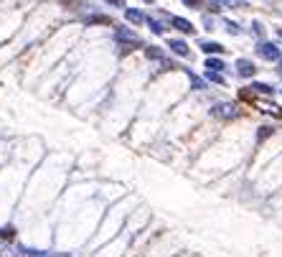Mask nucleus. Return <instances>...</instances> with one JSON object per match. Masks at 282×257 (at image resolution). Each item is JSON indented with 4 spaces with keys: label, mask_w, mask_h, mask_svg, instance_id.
<instances>
[{
    "label": "nucleus",
    "mask_w": 282,
    "mask_h": 257,
    "mask_svg": "<svg viewBox=\"0 0 282 257\" xmlns=\"http://www.w3.org/2000/svg\"><path fill=\"white\" fill-rule=\"evenodd\" d=\"M115 44H117V49H120L122 54H130V51H135V49H143V39H140L132 28H127V26H117V28H115Z\"/></svg>",
    "instance_id": "f257e3e1"
},
{
    "label": "nucleus",
    "mask_w": 282,
    "mask_h": 257,
    "mask_svg": "<svg viewBox=\"0 0 282 257\" xmlns=\"http://www.w3.org/2000/svg\"><path fill=\"white\" fill-rule=\"evenodd\" d=\"M254 54H257V59H262V61H267V64H277V61L282 59V49H279V44H274V41H257Z\"/></svg>",
    "instance_id": "f03ea898"
},
{
    "label": "nucleus",
    "mask_w": 282,
    "mask_h": 257,
    "mask_svg": "<svg viewBox=\"0 0 282 257\" xmlns=\"http://www.w3.org/2000/svg\"><path fill=\"white\" fill-rule=\"evenodd\" d=\"M211 115L216 120H224V122H231L239 117V107L234 102H214L211 105Z\"/></svg>",
    "instance_id": "7ed1b4c3"
},
{
    "label": "nucleus",
    "mask_w": 282,
    "mask_h": 257,
    "mask_svg": "<svg viewBox=\"0 0 282 257\" xmlns=\"http://www.w3.org/2000/svg\"><path fill=\"white\" fill-rule=\"evenodd\" d=\"M234 72H236L239 79H252L257 74V64L249 61V59H236L234 61Z\"/></svg>",
    "instance_id": "20e7f679"
},
{
    "label": "nucleus",
    "mask_w": 282,
    "mask_h": 257,
    "mask_svg": "<svg viewBox=\"0 0 282 257\" xmlns=\"http://www.w3.org/2000/svg\"><path fill=\"white\" fill-rule=\"evenodd\" d=\"M170 26H173L178 34H183V36H193V34H196V26H193L188 18H181V16H173V18H170Z\"/></svg>",
    "instance_id": "39448f33"
},
{
    "label": "nucleus",
    "mask_w": 282,
    "mask_h": 257,
    "mask_svg": "<svg viewBox=\"0 0 282 257\" xmlns=\"http://www.w3.org/2000/svg\"><path fill=\"white\" fill-rule=\"evenodd\" d=\"M168 49H170L175 56H181V59H188V56H191V46H188L183 39H168Z\"/></svg>",
    "instance_id": "423d86ee"
},
{
    "label": "nucleus",
    "mask_w": 282,
    "mask_h": 257,
    "mask_svg": "<svg viewBox=\"0 0 282 257\" xmlns=\"http://www.w3.org/2000/svg\"><path fill=\"white\" fill-rule=\"evenodd\" d=\"M198 49L206 54V56H221L226 51V46L216 44V41H206V39H198Z\"/></svg>",
    "instance_id": "0eeeda50"
},
{
    "label": "nucleus",
    "mask_w": 282,
    "mask_h": 257,
    "mask_svg": "<svg viewBox=\"0 0 282 257\" xmlns=\"http://www.w3.org/2000/svg\"><path fill=\"white\" fill-rule=\"evenodd\" d=\"M122 13H125V21H127V23H132V26H145V13H143L140 8H130V6H127Z\"/></svg>",
    "instance_id": "6e6552de"
},
{
    "label": "nucleus",
    "mask_w": 282,
    "mask_h": 257,
    "mask_svg": "<svg viewBox=\"0 0 282 257\" xmlns=\"http://www.w3.org/2000/svg\"><path fill=\"white\" fill-rule=\"evenodd\" d=\"M145 26H148L150 34H155V36H163V34H165V23H163L158 16H145Z\"/></svg>",
    "instance_id": "1a4fd4ad"
},
{
    "label": "nucleus",
    "mask_w": 282,
    "mask_h": 257,
    "mask_svg": "<svg viewBox=\"0 0 282 257\" xmlns=\"http://www.w3.org/2000/svg\"><path fill=\"white\" fill-rule=\"evenodd\" d=\"M186 74H188V79H191V89H193V92H206V89H208V82H206V79H201L196 72L186 69Z\"/></svg>",
    "instance_id": "9d476101"
},
{
    "label": "nucleus",
    "mask_w": 282,
    "mask_h": 257,
    "mask_svg": "<svg viewBox=\"0 0 282 257\" xmlns=\"http://www.w3.org/2000/svg\"><path fill=\"white\" fill-rule=\"evenodd\" d=\"M143 49H145V59L148 61H158V64L165 61V51L160 46H143Z\"/></svg>",
    "instance_id": "9b49d317"
},
{
    "label": "nucleus",
    "mask_w": 282,
    "mask_h": 257,
    "mask_svg": "<svg viewBox=\"0 0 282 257\" xmlns=\"http://www.w3.org/2000/svg\"><path fill=\"white\" fill-rule=\"evenodd\" d=\"M221 26H224V31H226L229 36H241V34H244V28H241L236 21H231V18H221Z\"/></svg>",
    "instance_id": "f8f14e48"
},
{
    "label": "nucleus",
    "mask_w": 282,
    "mask_h": 257,
    "mask_svg": "<svg viewBox=\"0 0 282 257\" xmlns=\"http://www.w3.org/2000/svg\"><path fill=\"white\" fill-rule=\"evenodd\" d=\"M206 69L208 72H229V64L221 61V59H216V56H208L206 59Z\"/></svg>",
    "instance_id": "ddd939ff"
},
{
    "label": "nucleus",
    "mask_w": 282,
    "mask_h": 257,
    "mask_svg": "<svg viewBox=\"0 0 282 257\" xmlns=\"http://www.w3.org/2000/svg\"><path fill=\"white\" fill-rule=\"evenodd\" d=\"M219 3H221V8H224V11H241V8H246V6H249L246 0H219Z\"/></svg>",
    "instance_id": "4468645a"
},
{
    "label": "nucleus",
    "mask_w": 282,
    "mask_h": 257,
    "mask_svg": "<svg viewBox=\"0 0 282 257\" xmlns=\"http://www.w3.org/2000/svg\"><path fill=\"white\" fill-rule=\"evenodd\" d=\"M84 23H87V26H110L112 21H110V16H99V13H94V16H87Z\"/></svg>",
    "instance_id": "2eb2a0df"
},
{
    "label": "nucleus",
    "mask_w": 282,
    "mask_h": 257,
    "mask_svg": "<svg viewBox=\"0 0 282 257\" xmlns=\"http://www.w3.org/2000/svg\"><path fill=\"white\" fill-rule=\"evenodd\" d=\"M249 89H252L254 94H267V97H269V94H274V87H272V84H267V82H254Z\"/></svg>",
    "instance_id": "dca6fc26"
},
{
    "label": "nucleus",
    "mask_w": 282,
    "mask_h": 257,
    "mask_svg": "<svg viewBox=\"0 0 282 257\" xmlns=\"http://www.w3.org/2000/svg\"><path fill=\"white\" fill-rule=\"evenodd\" d=\"M252 36H254L257 41H264V36H267V26H264L262 21H252Z\"/></svg>",
    "instance_id": "f3484780"
},
{
    "label": "nucleus",
    "mask_w": 282,
    "mask_h": 257,
    "mask_svg": "<svg viewBox=\"0 0 282 257\" xmlns=\"http://www.w3.org/2000/svg\"><path fill=\"white\" fill-rule=\"evenodd\" d=\"M206 82H214V84H226V79H224V72H208L206 69Z\"/></svg>",
    "instance_id": "a211bd4d"
},
{
    "label": "nucleus",
    "mask_w": 282,
    "mask_h": 257,
    "mask_svg": "<svg viewBox=\"0 0 282 257\" xmlns=\"http://www.w3.org/2000/svg\"><path fill=\"white\" fill-rule=\"evenodd\" d=\"M274 135V127L272 125H259L257 127V140H267V138H272Z\"/></svg>",
    "instance_id": "6ab92c4d"
},
{
    "label": "nucleus",
    "mask_w": 282,
    "mask_h": 257,
    "mask_svg": "<svg viewBox=\"0 0 282 257\" xmlns=\"http://www.w3.org/2000/svg\"><path fill=\"white\" fill-rule=\"evenodd\" d=\"M0 239H3V242H13L16 239V229L13 227H0Z\"/></svg>",
    "instance_id": "aec40b11"
},
{
    "label": "nucleus",
    "mask_w": 282,
    "mask_h": 257,
    "mask_svg": "<svg viewBox=\"0 0 282 257\" xmlns=\"http://www.w3.org/2000/svg\"><path fill=\"white\" fill-rule=\"evenodd\" d=\"M206 8V13H211V16H219L224 8H221V3H219V0H208V3L203 6Z\"/></svg>",
    "instance_id": "412c9836"
},
{
    "label": "nucleus",
    "mask_w": 282,
    "mask_h": 257,
    "mask_svg": "<svg viewBox=\"0 0 282 257\" xmlns=\"http://www.w3.org/2000/svg\"><path fill=\"white\" fill-rule=\"evenodd\" d=\"M201 23H203V31H216V28H214V23H216V21H214V16H211V13H203V16H201Z\"/></svg>",
    "instance_id": "4be33fe9"
},
{
    "label": "nucleus",
    "mask_w": 282,
    "mask_h": 257,
    "mask_svg": "<svg viewBox=\"0 0 282 257\" xmlns=\"http://www.w3.org/2000/svg\"><path fill=\"white\" fill-rule=\"evenodd\" d=\"M181 3H183L186 8H191V11H201V8L206 6V0H181Z\"/></svg>",
    "instance_id": "5701e85b"
},
{
    "label": "nucleus",
    "mask_w": 282,
    "mask_h": 257,
    "mask_svg": "<svg viewBox=\"0 0 282 257\" xmlns=\"http://www.w3.org/2000/svg\"><path fill=\"white\" fill-rule=\"evenodd\" d=\"M104 3H107V6H112V8H122V11L127 8V6H125V0H104Z\"/></svg>",
    "instance_id": "b1692460"
},
{
    "label": "nucleus",
    "mask_w": 282,
    "mask_h": 257,
    "mask_svg": "<svg viewBox=\"0 0 282 257\" xmlns=\"http://www.w3.org/2000/svg\"><path fill=\"white\" fill-rule=\"evenodd\" d=\"M277 74H279V77H282V59H279V61H277Z\"/></svg>",
    "instance_id": "393cba45"
},
{
    "label": "nucleus",
    "mask_w": 282,
    "mask_h": 257,
    "mask_svg": "<svg viewBox=\"0 0 282 257\" xmlns=\"http://www.w3.org/2000/svg\"><path fill=\"white\" fill-rule=\"evenodd\" d=\"M143 3H145V6H153V3H155V0H143Z\"/></svg>",
    "instance_id": "a878e982"
},
{
    "label": "nucleus",
    "mask_w": 282,
    "mask_h": 257,
    "mask_svg": "<svg viewBox=\"0 0 282 257\" xmlns=\"http://www.w3.org/2000/svg\"><path fill=\"white\" fill-rule=\"evenodd\" d=\"M277 36H279V39H282V28H277Z\"/></svg>",
    "instance_id": "bb28decb"
},
{
    "label": "nucleus",
    "mask_w": 282,
    "mask_h": 257,
    "mask_svg": "<svg viewBox=\"0 0 282 257\" xmlns=\"http://www.w3.org/2000/svg\"><path fill=\"white\" fill-rule=\"evenodd\" d=\"M279 92H282V89H279Z\"/></svg>",
    "instance_id": "cd10ccee"
}]
</instances>
